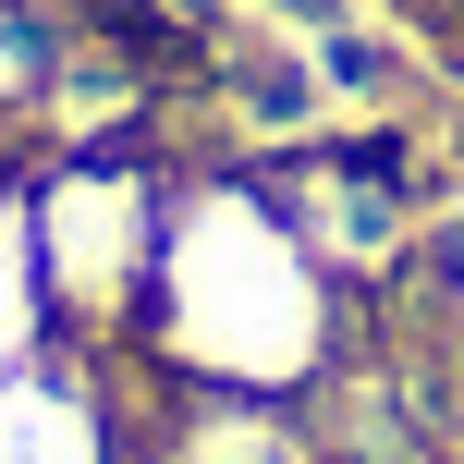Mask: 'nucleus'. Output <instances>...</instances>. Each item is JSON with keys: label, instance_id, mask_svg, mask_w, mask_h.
Wrapping results in <instances>:
<instances>
[{"label": "nucleus", "instance_id": "1", "mask_svg": "<svg viewBox=\"0 0 464 464\" xmlns=\"http://www.w3.org/2000/svg\"><path fill=\"white\" fill-rule=\"evenodd\" d=\"M135 354L160 379H208V392H318L367 354V294L305 245V220L269 196L256 160L184 147Z\"/></svg>", "mask_w": 464, "mask_h": 464}, {"label": "nucleus", "instance_id": "2", "mask_svg": "<svg viewBox=\"0 0 464 464\" xmlns=\"http://www.w3.org/2000/svg\"><path fill=\"white\" fill-rule=\"evenodd\" d=\"M171 171L184 147H160V122L122 111L111 135H62L24 147V232H37V294H49V343L62 354H122L147 318V269H160V220H171Z\"/></svg>", "mask_w": 464, "mask_h": 464}, {"label": "nucleus", "instance_id": "3", "mask_svg": "<svg viewBox=\"0 0 464 464\" xmlns=\"http://www.w3.org/2000/svg\"><path fill=\"white\" fill-rule=\"evenodd\" d=\"M0 464H122L111 379L49 343L37 367H0Z\"/></svg>", "mask_w": 464, "mask_h": 464}, {"label": "nucleus", "instance_id": "4", "mask_svg": "<svg viewBox=\"0 0 464 464\" xmlns=\"http://www.w3.org/2000/svg\"><path fill=\"white\" fill-rule=\"evenodd\" d=\"M62 62H73V24L37 13V0H0V160H24L62 98Z\"/></svg>", "mask_w": 464, "mask_h": 464}, {"label": "nucleus", "instance_id": "5", "mask_svg": "<svg viewBox=\"0 0 464 464\" xmlns=\"http://www.w3.org/2000/svg\"><path fill=\"white\" fill-rule=\"evenodd\" d=\"M49 354V294H37V232H24V184L0 171V367Z\"/></svg>", "mask_w": 464, "mask_h": 464}, {"label": "nucleus", "instance_id": "6", "mask_svg": "<svg viewBox=\"0 0 464 464\" xmlns=\"http://www.w3.org/2000/svg\"><path fill=\"white\" fill-rule=\"evenodd\" d=\"M0 171H13V160H0Z\"/></svg>", "mask_w": 464, "mask_h": 464}]
</instances>
